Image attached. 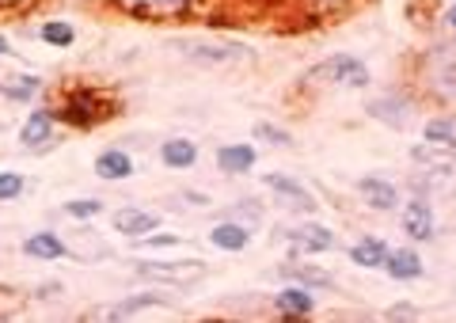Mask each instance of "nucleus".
<instances>
[{
	"label": "nucleus",
	"instance_id": "obj_1",
	"mask_svg": "<svg viewBox=\"0 0 456 323\" xmlns=\"http://www.w3.org/2000/svg\"><path fill=\"white\" fill-rule=\"evenodd\" d=\"M369 65L354 53H335V58H323L320 65L308 69V84H331V88H369Z\"/></svg>",
	"mask_w": 456,
	"mask_h": 323
},
{
	"label": "nucleus",
	"instance_id": "obj_2",
	"mask_svg": "<svg viewBox=\"0 0 456 323\" xmlns=\"http://www.w3.org/2000/svg\"><path fill=\"white\" fill-rule=\"evenodd\" d=\"M175 50H179L187 61H194V65H232V61H244V58H248V50L236 46V42L183 38V42H175Z\"/></svg>",
	"mask_w": 456,
	"mask_h": 323
},
{
	"label": "nucleus",
	"instance_id": "obj_3",
	"mask_svg": "<svg viewBox=\"0 0 456 323\" xmlns=\"http://www.w3.org/2000/svg\"><path fill=\"white\" fill-rule=\"evenodd\" d=\"M399 224H403V232H407L415 244L434 240V232H437L434 206L426 202L422 194H415V198H407V202H403V214H399Z\"/></svg>",
	"mask_w": 456,
	"mask_h": 323
},
{
	"label": "nucleus",
	"instance_id": "obj_4",
	"mask_svg": "<svg viewBox=\"0 0 456 323\" xmlns=\"http://www.w3.org/2000/svg\"><path fill=\"white\" fill-rule=\"evenodd\" d=\"M266 182V190H274L278 198H285V206H293V209H301V214H316V194H312L305 182H297L293 175H281V172H270L263 175Z\"/></svg>",
	"mask_w": 456,
	"mask_h": 323
},
{
	"label": "nucleus",
	"instance_id": "obj_5",
	"mask_svg": "<svg viewBox=\"0 0 456 323\" xmlns=\"http://www.w3.org/2000/svg\"><path fill=\"white\" fill-rule=\"evenodd\" d=\"M137 274L141 278H152V282H175V286H187L198 282L206 274V266L191 259V262H137Z\"/></svg>",
	"mask_w": 456,
	"mask_h": 323
},
{
	"label": "nucleus",
	"instance_id": "obj_6",
	"mask_svg": "<svg viewBox=\"0 0 456 323\" xmlns=\"http://www.w3.org/2000/svg\"><path fill=\"white\" fill-rule=\"evenodd\" d=\"M285 240H289L293 251H305V255H320V251H331L335 247V232L323 229L316 221H305L297 229H285Z\"/></svg>",
	"mask_w": 456,
	"mask_h": 323
},
{
	"label": "nucleus",
	"instance_id": "obj_7",
	"mask_svg": "<svg viewBox=\"0 0 456 323\" xmlns=\"http://www.w3.org/2000/svg\"><path fill=\"white\" fill-rule=\"evenodd\" d=\"M369 115L384 125H392V130H403L411 122V115H415V103H411L403 92H388V95H377V100L369 103Z\"/></svg>",
	"mask_w": 456,
	"mask_h": 323
},
{
	"label": "nucleus",
	"instance_id": "obj_8",
	"mask_svg": "<svg viewBox=\"0 0 456 323\" xmlns=\"http://www.w3.org/2000/svg\"><path fill=\"white\" fill-rule=\"evenodd\" d=\"M358 194L365 198L369 209H377V214H392V209L399 206V187L380 175H365L358 179Z\"/></svg>",
	"mask_w": 456,
	"mask_h": 323
},
{
	"label": "nucleus",
	"instance_id": "obj_9",
	"mask_svg": "<svg viewBox=\"0 0 456 323\" xmlns=\"http://www.w3.org/2000/svg\"><path fill=\"white\" fill-rule=\"evenodd\" d=\"M160 229V217L152 214V209H137V206H126L114 214V232L130 236V240H141V236H149Z\"/></svg>",
	"mask_w": 456,
	"mask_h": 323
},
{
	"label": "nucleus",
	"instance_id": "obj_10",
	"mask_svg": "<svg viewBox=\"0 0 456 323\" xmlns=\"http://www.w3.org/2000/svg\"><path fill=\"white\" fill-rule=\"evenodd\" d=\"M384 274H388L392 282H419L422 278V255L415 247H395V251H388Z\"/></svg>",
	"mask_w": 456,
	"mask_h": 323
},
{
	"label": "nucleus",
	"instance_id": "obj_11",
	"mask_svg": "<svg viewBox=\"0 0 456 323\" xmlns=\"http://www.w3.org/2000/svg\"><path fill=\"white\" fill-rule=\"evenodd\" d=\"M255 160H259V149L255 145H244V141H236V145H221L217 149V167L224 175H248Z\"/></svg>",
	"mask_w": 456,
	"mask_h": 323
},
{
	"label": "nucleus",
	"instance_id": "obj_12",
	"mask_svg": "<svg viewBox=\"0 0 456 323\" xmlns=\"http://www.w3.org/2000/svg\"><path fill=\"white\" fill-rule=\"evenodd\" d=\"M209 244L217 251H244L251 244V229L244 221H221L209 229Z\"/></svg>",
	"mask_w": 456,
	"mask_h": 323
},
{
	"label": "nucleus",
	"instance_id": "obj_13",
	"mask_svg": "<svg viewBox=\"0 0 456 323\" xmlns=\"http://www.w3.org/2000/svg\"><path fill=\"white\" fill-rule=\"evenodd\" d=\"M388 244L380 240V236H362L358 244L350 247V262L354 266H365V271H384V262H388Z\"/></svg>",
	"mask_w": 456,
	"mask_h": 323
},
{
	"label": "nucleus",
	"instance_id": "obj_14",
	"mask_svg": "<svg viewBox=\"0 0 456 323\" xmlns=\"http://www.w3.org/2000/svg\"><path fill=\"white\" fill-rule=\"evenodd\" d=\"M160 160H164V167H171V172H187V167L198 164V145L191 137H167L160 145Z\"/></svg>",
	"mask_w": 456,
	"mask_h": 323
},
{
	"label": "nucleus",
	"instance_id": "obj_15",
	"mask_svg": "<svg viewBox=\"0 0 456 323\" xmlns=\"http://www.w3.org/2000/svg\"><path fill=\"white\" fill-rule=\"evenodd\" d=\"M95 175H99V179H107V182L130 179V175H134V157H130V152H122V149L99 152V157H95Z\"/></svg>",
	"mask_w": 456,
	"mask_h": 323
},
{
	"label": "nucleus",
	"instance_id": "obj_16",
	"mask_svg": "<svg viewBox=\"0 0 456 323\" xmlns=\"http://www.w3.org/2000/svg\"><path fill=\"white\" fill-rule=\"evenodd\" d=\"M274 308L281 316H308L312 308H316V297H312L308 286H285L281 293H274Z\"/></svg>",
	"mask_w": 456,
	"mask_h": 323
},
{
	"label": "nucleus",
	"instance_id": "obj_17",
	"mask_svg": "<svg viewBox=\"0 0 456 323\" xmlns=\"http://www.w3.org/2000/svg\"><path fill=\"white\" fill-rule=\"evenodd\" d=\"M61 118H65V122H73V125H95L99 118H103V110H99L95 92H77L73 100L65 103Z\"/></svg>",
	"mask_w": 456,
	"mask_h": 323
},
{
	"label": "nucleus",
	"instance_id": "obj_18",
	"mask_svg": "<svg viewBox=\"0 0 456 323\" xmlns=\"http://www.w3.org/2000/svg\"><path fill=\"white\" fill-rule=\"evenodd\" d=\"M53 110H31V118L23 122V130H20V141L27 149H38V145H46L50 137H53Z\"/></svg>",
	"mask_w": 456,
	"mask_h": 323
},
{
	"label": "nucleus",
	"instance_id": "obj_19",
	"mask_svg": "<svg viewBox=\"0 0 456 323\" xmlns=\"http://www.w3.org/2000/svg\"><path fill=\"white\" fill-rule=\"evenodd\" d=\"M281 278H289V282L297 286H308V289H331L335 286V274L320 271V266H301V262H285L281 266Z\"/></svg>",
	"mask_w": 456,
	"mask_h": 323
},
{
	"label": "nucleus",
	"instance_id": "obj_20",
	"mask_svg": "<svg viewBox=\"0 0 456 323\" xmlns=\"http://www.w3.org/2000/svg\"><path fill=\"white\" fill-rule=\"evenodd\" d=\"M23 251L31 259H42V262H53V259H61L65 255V244H61V236H53V232H35V236H27V244Z\"/></svg>",
	"mask_w": 456,
	"mask_h": 323
},
{
	"label": "nucleus",
	"instance_id": "obj_21",
	"mask_svg": "<svg viewBox=\"0 0 456 323\" xmlns=\"http://www.w3.org/2000/svg\"><path fill=\"white\" fill-rule=\"evenodd\" d=\"M422 137L430 145H437V149H449V152H456V118L452 115H441V118H430L422 125Z\"/></svg>",
	"mask_w": 456,
	"mask_h": 323
},
{
	"label": "nucleus",
	"instance_id": "obj_22",
	"mask_svg": "<svg viewBox=\"0 0 456 323\" xmlns=\"http://www.w3.org/2000/svg\"><path fill=\"white\" fill-rule=\"evenodd\" d=\"M160 304H171L164 293H137V297H126V301H118L114 308H107V316H134V312H145V308H160Z\"/></svg>",
	"mask_w": 456,
	"mask_h": 323
},
{
	"label": "nucleus",
	"instance_id": "obj_23",
	"mask_svg": "<svg viewBox=\"0 0 456 323\" xmlns=\"http://www.w3.org/2000/svg\"><path fill=\"white\" fill-rule=\"evenodd\" d=\"M430 88L441 95V100H449L456 103V58H445L437 69H434V77H430Z\"/></svg>",
	"mask_w": 456,
	"mask_h": 323
},
{
	"label": "nucleus",
	"instance_id": "obj_24",
	"mask_svg": "<svg viewBox=\"0 0 456 323\" xmlns=\"http://www.w3.org/2000/svg\"><path fill=\"white\" fill-rule=\"evenodd\" d=\"M42 42L46 46H57V50H65V46H73L77 42V31H73V23H65V20H50V23H42Z\"/></svg>",
	"mask_w": 456,
	"mask_h": 323
},
{
	"label": "nucleus",
	"instance_id": "obj_25",
	"mask_svg": "<svg viewBox=\"0 0 456 323\" xmlns=\"http://www.w3.org/2000/svg\"><path fill=\"white\" fill-rule=\"evenodd\" d=\"M38 88H42L38 77H12L8 88H4V95H8V100H16V103H23V100H35Z\"/></svg>",
	"mask_w": 456,
	"mask_h": 323
},
{
	"label": "nucleus",
	"instance_id": "obj_26",
	"mask_svg": "<svg viewBox=\"0 0 456 323\" xmlns=\"http://www.w3.org/2000/svg\"><path fill=\"white\" fill-rule=\"evenodd\" d=\"M255 137L266 141V145H278V149H289L293 145V133L281 130V125H274V122H259V125H255Z\"/></svg>",
	"mask_w": 456,
	"mask_h": 323
},
{
	"label": "nucleus",
	"instance_id": "obj_27",
	"mask_svg": "<svg viewBox=\"0 0 456 323\" xmlns=\"http://www.w3.org/2000/svg\"><path fill=\"white\" fill-rule=\"evenodd\" d=\"M65 214L77 217V221H88L95 214H103V202L99 198H73V202H65Z\"/></svg>",
	"mask_w": 456,
	"mask_h": 323
},
{
	"label": "nucleus",
	"instance_id": "obj_28",
	"mask_svg": "<svg viewBox=\"0 0 456 323\" xmlns=\"http://www.w3.org/2000/svg\"><path fill=\"white\" fill-rule=\"evenodd\" d=\"M23 175L20 172H0V202H16L23 194Z\"/></svg>",
	"mask_w": 456,
	"mask_h": 323
},
{
	"label": "nucleus",
	"instance_id": "obj_29",
	"mask_svg": "<svg viewBox=\"0 0 456 323\" xmlns=\"http://www.w3.org/2000/svg\"><path fill=\"white\" fill-rule=\"evenodd\" d=\"M411 160L415 164H426V167H434V172H449L452 167V160L449 157H441V152H434V149H411Z\"/></svg>",
	"mask_w": 456,
	"mask_h": 323
},
{
	"label": "nucleus",
	"instance_id": "obj_30",
	"mask_svg": "<svg viewBox=\"0 0 456 323\" xmlns=\"http://www.w3.org/2000/svg\"><path fill=\"white\" fill-rule=\"evenodd\" d=\"M137 244H141V247H175V244H183V240H179L175 232H156V236L149 232V236H141Z\"/></svg>",
	"mask_w": 456,
	"mask_h": 323
},
{
	"label": "nucleus",
	"instance_id": "obj_31",
	"mask_svg": "<svg viewBox=\"0 0 456 323\" xmlns=\"http://www.w3.org/2000/svg\"><path fill=\"white\" fill-rule=\"evenodd\" d=\"M122 4H130V8H145V12H164V8H179V4H187V0H122Z\"/></svg>",
	"mask_w": 456,
	"mask_h": 323
},
{
	"label": "nucleus",
	"instance_id": "obj_32",
	"mask_svg": "<svg viewBox=\"0 0 456 323\" xmlns=\"http://www.w3.org/2000/svg\"><path fill=\"white\" fill-rule=\"evenodd\" d=\"M445 27H449V35H456V4L445 12Z\"/></svg>",
	"mask_w": 456,
	"mask_h": 323
},
{
	"label": "nucleus",
	"instance_id": "obj_33",
	"mask_svg": "<svg viewBox=\"0 0 456 323\" xmlns=\"http://www.w3.org/2000/svg\"><path fill=\"white\" fill-rule=\"evenodd\" d=\"M4 53H8V38L0 35V58H4Z\"/></svg>",
	"mask_w": 456,
	"mask_h": 323
},
{
	"label": "nucleus",
	"instance_id": "obj_34",
	"mask_svg": "<svg viewBox=\"0 0 456 323\" xmlns=\"http://www.w3.org/2000/svg\"><path fill=\"white\" fill-rule=\"evenodd\" d=\"M312 4H338V0H312Z\"/></svg>",
	"mask_w": 456,
	"mask_h": 323
}]
</instances>
